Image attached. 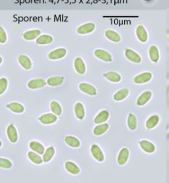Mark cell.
Wrapping results in <instances>:
<instances>
[{"label": "cell", "instance_id": "1", "mask_svg": "<svg viewBox=\"0 0 169 183\" xmlns=\"http://www.w3.org/2000/svg\"><path fill=\"white\" fill-rule=\"evenodd\" d=\"M95 29V25L93 23H85L82 25L79 26L77 29V32L80 34H86L92 33Z\"/></svg>", "mask_w": 169, "mask_h": 183}, {"label": "cell", "instance_id": "2", "mask_svg": "<svg viewBox=\"0 0 169 183\" xmlns=\"http://www.w3.org/2000/svg\"><path fill=\"white\" fill-rule=\"evenodd\" d=\"M57 119V115L52 113H47L40 116L39 120L40 122L44 124V125H50L56 122Z\"/></svg>", "mask_w": 169, "mask_h": 183}, {"label": "cell", "instance_id": "3", "mask_svg": "<svg viewBox=\"0 0 169 183\" xmlns=\"http://www.w3.org/2000/svg\"><path fill=\"white\" fill-rule=\"evenodd\" d=\"M67 50L65 48H57L50 52L48 54V58L50 60H58V59H61L65 56Z\"/></svg>", "mask_w": 169, "mask_h": 183}, {"label": "cell", "instance_id": "4", "mask_svg": "<svg viewBox=\"0 0 169 183\" xmlns=\"http://www.w3.org/2000/svg\"><path fill=\"white\" fill-rule=\"evenodd\" d=\"M91 153L95 159H96L99 162H102L104 161V156L102 153V151L100 147H98V145L94 144L92 145L91 147Z\"/></svg>", "mask_w": 169, "mask_h": 183}, {"label": "cell", "instance_id": "5", "mask_svg": "<svg viewBox=\"0 0 169 183\" xmlns=\"http://www.w3.org/2000/svg\"><path fill=\"white\" fill-rule=\"evenodd\" d=\"M95 55L101 60L104 62H111L112 58L110 53L104 50L97 49L95 51Z\"/></svg>", "mask_w": 169, "mask_h": 183}, {"label": "cell", "instance_id": "6", "mask_svg": "<svg viewBox=\"0 0 169 183\" xmlns=\"http://www.w3.org/2000/svg\"><path fill=\"white\" fill-rule=\"evenodd\" d=\"M46 84H47V82H46L44 79L38 78L32 79L28 81V87L30 89H36L44 87Z\"/></svg>", "mask_w": 169, "mask_h": 183}, {"label": "cell", "instance_id": "7", "mask_svg": "<svg viewBox=\"0 0 169 183\" xmlns=\"http://www.w3.org/2000/svg\"><path fill=\"white\" fill-rule=\"evenodd\" d=\"M7 137L11 142L15 143L18 140V134L15 127L13 125H10L7 129Z\"/></svg>", "mask_w": 169, "mask_h": 183}, {"label": "cell", "instance_id": "8", "mask_svg": "<svg viewBox=\"0 0 169 183\" xmlns=\"http://www.w3.org/2000/svg\"><path fill=\"white\" fill-rule=\"evenodd\" d=\"M79 89L81 91L88 94L89 95H95L97 94L96 88L89 84L82 83L79 85Z\"/></svg>", "mask_w": 169, "mask_h": 183}, {"label": "cell", "instance_id": "9", "mask_svg": "<svg viewBox=\"0 0 169 183\" xmlns=\"http://www.w3.org/2000/svg\"><path fill=\"white\" fill-rule=\"evenodd\" d=\"M74 66L75 70L79 74H83L86 72V66L83 60L80 57H77L75 60L74 62Z\"/></svg>", "mask_w": 169, "mask_h": 183}, {"label": "cell", "instance_id": "10", "mask_svg": "<svg viewBox=\"0 0 169 183\" xmlns=\"http://www.w3.org/2000/svg\"><path fill=\"white\" fill-rule=\"evenodd\" d=\"M129 157V150L127 148L122 149L119 153L118 157V163L120 165H124Z\"/></svg>", "mask_w": 169, "mask_h": 183}, {"label": "cell", "instance_id": "11", "mask_svg": "<svg viewBox=\"0 0 169 183\" xmlns=\"http://www.w3.org/2000/svg\"><path fill=\"white\" fill-rule=\"evenodd\" d=\"M18 60L21 66L27 70L30 69L32 68V62L28 56L25 55H20L18 58Z\"/></svg>", "mask_w": 169, "mask_h": 183}, {"label": "cell", "instance_id": "12", "mask_svg": "<svg viewBox=\"0 0 169 183\" xmlns=\"http://www.w3.org/2000/svg\"><path fill=\"white\" fill-rule=\"evenodd\" d=\"M40 34H41V31L38 29H34V30L25 32L23 34V38L27 40H32L40 36Z\"/></svg>", "mask_w": 169, "mask_h": 183}, {"label": "cell", "instance_id": "13", "mask_svg": "<svg viewBox=\"0 0 169 183\" xmlns=\"http://www.w3.org/2000/svg\"><path fill=\"white\" fill-rule=\"evenodd\" d=\"M126 57L130 61L136 63H139L141 61V58L136 52L131 49H127L125 52Z\"/></svg>", "mask_w": 169, "mask_h": 183}, {"label": "cell", "instance_id": "14", "mask_svg": "<svg viewBox=\"0 0 169 183\" xmlns=\"http://www.w3.org/2000/svg\"><path fill=\"white\" fill-rule=\"evenodd\" d=\"M136 34L138 39L141 42H146L147 40V34L143 26L139 25L136 28Z\"/></svg>", "mask_w": 169, "mask_h": 183}, {"label": "cell", "instance_id": "15", "mask_svg": "<svg viewBox=\"0 0 169 183\" xmlns=\"http://www.w3.org/2000/svg\"><path fill=\"white\" fill-rule=\"evenodd\" d=\"M53 37L49 34H42L39 36L37 39V43L38 44L44 45V44H49L53 42Z\"/></svg>", "mask_w": 169, "mask_h": 183}, {"label": "cell", "instance_id": "16", "mask_svg": "<svg viewBox=\"0 0 169 183\" xmlns=\"http://www.w3.org/2000/svg\"><path fill=\"white\" fill-rule=\"evenodd\" d=\"M109 118V113L107 110H102L99 113L95 119V123L99 125L105 122Z\"/></svg>", "mask_w": 169, "mask_h": 183}, {"label": "cell", "instance_id": "17", "mask_svg": "<svg viewBox=\"0 0 169 183\" xmlns=\"http://www.w3.org/2000/svg\"><path fill=\"white\" fill-rule=\"evenodd\" d=\"M7 107L15 113H22L25 110L24 107H23L21 104L16 102L8 104L7 105Z\"/></svg>", "mask_w": 169, "mask_h": 183}, {"label": "cell", "instance_id": "18", "mask_svg": "<svg viewBox=\"0 0 169 183\" xmlns=\"http://www.w3.org/2000/svg\"><path fill=\"white\" fill-rule=\"evenodd\" d=\"M106 37L114 43H118L121 40L120 34L113 30H107L105 31Z\"/></svg>", "mask_w": 169, "mask_h": 183}, {"label": "cell", "instance_id": "19", "mask_svg": "<svg viewBox=\"0 0 169 183\" xmlns=\"http://www.w3.org/2000/svg\"><path fill=\"white\" fill-rule=\"evenodd\" d=\"M75 113L78 119L82 120L85 117V109L82 103H77L75 105Z\"/></svg>", "mask_w": 169, "mask_h": 183}, {"label": "cell", "instance_id": "20", "mask_svg": "<svg viewBox=\"0 0 169 183\" xmlns=\"http://www.w3.org/2000/svg\"><path fill=\"white\" fill-rule=\"evenodd\" d=\"M29 146H30V148L32 151L37 152L38 154L42 155L44 153V147L43 146L42 144L38 142V141H31L30 144H29Z\"/></svg>", "mask_w": 169, "mask_h": 183}, {"label": "cell", "instance_id": "21", "mask_svg": "<svg viewBox=\"0 0 169 183\" xmlns=\"http://www.w3.org/2000/svg\"><path fill=\"white\" fill-rule=\"evenodd\" d=\"M64 80L63 77L61 76H55V77H51V78H48L47 80V84L50 86H58L60 85L63 84Z\"/></svg>", "mask_w": 169, "mask_h": 183}, {"label": "cell", "instance_id": "22", "mask_svg": "<svg viewBox=\"0 0 169 183\" xmlns=\"http://www.w3.org/2000/svg\"><path fill=\"white\" fill-rule=\"evenodd\" d=\"M65 167H66V170L71 174L77 175L80 172V169L78 167L77 165H75L74 163L72 161H67L66 163Z\"/></svg>", "mask_w": 169, "mask_h": 183}, {"label": "cell", "instance_id": "23", "mask_svg": "<svg viewBox=\"0 0 169 183\" xmlns=\"http://www.w3.org/2000/svg\"><path fill=\"white\" fill-rule=\"evenodd\" d=\"M109 128V125L107 123H104L102 125L97 126L94 130H93V133L96 135H101L105 133Z\"/></svg>", "mask_w": 169, "mask_h": 183}, {"label": "cell", "instance_id": "24", "mask_svg": "<svg viewBox=\"0 0 169 183\" xmlns=\"http://www.w3.org/2000/svg\"><path fill=\"white\" fill-rule=\"evenodd\" d=\"M128 94H129V90L127 89H122L114 94V99L117 101H122L127 97Z\"/></svg>", "mask_w": 169, "mask_h": 183}, {"label": "cell", "instance_id": "25", "mask_svg": "<svg viewBox=\"0 0 169 183\" xmlns=\"http://www.w3.org/2000/svg\"><path fill=\"white\" fill-rule=\"evenodd\" d=\"M64 140H65L66 143L72 147H78L80 146V141L79 140L76 138L75 137L71 136V135H69V136H66L64 138Z\"/></svg>", "mask_w": 169, "mask_h": 183}, {"label": "cell", "instance_id": "26", "mask_svg": "<svg viewBox=\"0 0 169 183\" xmlns=\"http://www.w3.org/2000/svg\"><path fill=\"white\" fill-rule=\"evenodd\" d=\"M104 76L110 81L117 83L121 81V76L116 72H109L104 74Z\"/></svg>", "mask_w": 169, "mask_h": 183}, {"label": "cell", "instance_id": "27", "mask_svg": "<svg viewBox=\"0 0 169 183\" xmlns=\"http://www.w3.org/2000/svg\"><path fill=\"white\" fill-rule=\"evenodd\" d=\"M55 154V150L53 147H50L47 148L43 155V161L45 163L49 162Z\"/></svg>", "mask_w": 169, "mask_h": 183}, {"label": "cell", "instance_id": "28", "mask_svg": "<svg viewBox=\"0 0 169 183\" xmlns=\"http://www.w3.org/2000/svg\"><path fill=\"white\" fill-rule=\"evenodd\" d=\"M28 157L32 162L37 165H40L43 161V159L37 153L32 151H29L28 153Z\"/></svg>", "mask_w": 169, "mask_h": 183}, {"label": "cell", "instance_id": "29", "mask_svg": "<svg viewBox=\"0 0 169 183\" xmlns=\"http://www.w3.org/2000/svg\"><path fill=\"white\" fill-rule=\"evenodd\" d=\"M151 75L149 73H145L135 77L133 81L136 84H142V83H145L149 81Z\"/></svg>", "mask_w": 169, "mask_h": 183}, {"label": "cell", "instance_id": "30", "mask_svg": "<svg viewBox=\"0 0 169 183\" xmlns=\"http://www.w3.org/2000/svg\"><path fill=\"white\" fill-rule=\"evenodd\" d=\"M50 109L52 113L57 116L61 115L62 113V109L60 104L56 101H52L50 104Z\"/></svg>", "mask_w": 169, "mask_h": 183}, {"label": "cell", "instance_id": "31", "mask_svg": "<svg viewBox=\"0 0 169 183\" xmlns=\"http://www.w3.org/2000/svg\"><path fill=\"white\" fill-rule=\"evenodd\" d=\"M127 125L130 130H135L137 127L136 117L133 114H130L127 119Z\"/></svg>", "mask_w": 169, "mask_h": 183}, {"label": "cell", "instance_id": "32", "mask_svg": "<svg viewBox=\"0 0 169 183\" xmlns=\"http://www.w3.org/2000/svg\"><path fill=\"white\" fill-rule=\"evenodd\" d=\"M151 97V93L150 92H145L142 95L139 97L137 100V104L138 105H143Z\"/></svg>", "mask_w": 169, "mask_h": 183}, {"label": "cell", "instance_id": "33", "mask_svg": "<svg viewBox=\"0 0 169 183\" xmlns=\"http://www.w3.org/2000/svg\"><path fill=\"white\" fill-rule=\"evenodd\" d=\"M12 167V163L9 159L5 158H0V167L5 169H9Z\"/></svg>", "mask_w": 169, "mask_h": 183}, {"label": "cell", "instance_id": "34", "mask_svg": "<svg viewBox=\"0 0 169 183\" xmlns=\"http://www.w3.org/2000/svg\"><path fill=\"white\" fill-rule=\"evenodd\" d=\"M8 85V81L6 78H3L0 79V94H2L6 91Z\"/></svg>", "mask_w": 169, "mask_h": 183}, {"label": "cell", "instance_id": "35", "mask_svg": "<svg viewBox=\"0 0 169 183\" xmlns=\"http://www.w3.org/2000/svg\"><path fill=\"white\" fill-rule=\"evenodd\" d=\"M140 145H141V147H142V149H143L145 151H146L147 152H151L153 150L152 145H151L150 143L147 142V141H141Z\"/></svg>", "mask_w": 169, "mask_h": 183}, {"label": "cell", "instance_id": "36", "mask_svg": "<svg viewBox=\"0 0 169 183\" xmlns=\"http://www.w3.org/2000/svg\"><path fill=\"white\" fill-rule=\"evenodd\" d=\"M7 41V34L2 27H0V43L3 44Z\"/></svg>", "mask_w": 169, "mask_h": 183}, {"label": "cell", "instance_id": "37", "mask_svg": "<svg viewBox=\"0 0 169 183\" xmlns=\"http://www.w3.org/2000/svg\"><path fill=\"white\" fill-rule=\"evenodd\" d=\"M143 1L145 2H151V0H143Z\"/></svg>", "mask_w": 169, "mask_h": 183}, {"label": "cell", "instance_id": "38", "mask_svg": "<svg viewBox=\"0 0 169 183\" xmlns=\"http://www.w3.org/2000/svg\"><path fill=\"white\" fill-rule=\"evenodd\" d=\"M0 60H1V61H0V64H2V57H0Z\"/></svg>", "mask_w": 169, "mask_h": 183}]
</instances>
